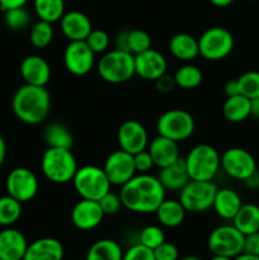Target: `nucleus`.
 Returning <instances> with one entry per match:
<instances>
[{"mask_svg":"<svg viewBox=\"0 0 259 260\" xmlns=\"http://www.w3.org/2000/svg\"><path fill=\"white\" fill-rule=\"evenodd\" d=\"M210 260H234V258H229V256H222V255H213Z\"/></svg>","mask_w":259,"mask_h":260,"instance_id":"nucleus-53","label":"nucleus"},{"mask_svg":"<svg viewBox=\"0 0 259 260\" xmlns=\"http://www.w3.org/2000/svg\"><path fill=\"white\" fill-rule=\"evenodd\" d=\"M190 180L211 182L221 168V156L217 150L207 144L193 147L184 157Z\"/></svg>","mask_w":259,"mask_h":260,"instance_id":"nucleus-4","label":"nucleus"},{"mask_svg":"<svg viewBox=\"0 0 259 260\" xmlns=\"http://www.w3.org/2000/svg\"><path fill=\"white\" fill-rule=\"evenodd\" d=\"M12 108L23 123L40 124L46 121L51 111V96L46 86L24 84L13 95Z\"/></svg>","mask_w":259,"mask_h":260,"instance_id":"nucleus-2","label":"nucleus"},{"mask_svg":"<svg viewBox=\"0 0 259 260\" xmlns=\"http://www.w3.org/2000/svg\"><path fill=\"white\" fill-rule=\"evenodd\" d=\"M98 74L109 84H122L132 79L135 74V56L126 51H107L99 58Z\"/></svg>","mask_w":259,"mask_h":260,"instance_id":"nucleus-5","label":"nucleus"},{"mask_svg":"<svg viewBox=\"0 0 259 260\" xmlns=\"http://www.w3.org/2000/svg\"><path fill=\"white\" fill-rule=\"evenodd\" d=\"M123 250L117 241L102 239L89 248L85 260H122Z\"/></svg>","mask_w":259,"mask_h":260,"instance_id":"nucleus-29","label":"nucleus"},{"mask_svg":"<svg viewBox=\"0 0 259 260\" xmlns=\"http://www.w3.org/2000/svg\"><path fill=\"white\" fill-rule=\"evenodd\" d=\"M221 169L229 177L244 182L256 170V161L248 150L230 147L221 155Z\"/></svg>","mask_w":259,"mask_h":260,"instance_id":"nucleus-11","label":"nucleus"},{"mask_svg":"<svg viewBox=\"0 0 259 260\" xmlns=\"http://www.w3.org/2000/svg\"><path fill=\"white\" fill-rule=\"evenodd\" d=\"M223 93H225L226 98L240 94V91H239L238 79H231V80H229L228 83L225 84V86H223Z\"/></svg>","mask_w":259,"mask_h":260,"instance_id":"nucleus-46","label":"nucleus"},{"mask_svg":"<svg viewBox=\"0 0 259 260\" xmlns=\"http://www.w3.org/2000/svg\"><path fill=\"white\" fill-rule=\"evenodd\" d=\"M169 51L180 61H192L200 55L198 40L189 33H177L169 41Z\"/></svg>","mask_w":259,"mask_h":260,"instance_id":"nucleus-25","label":"nucleus"},{"mask_svg":"<svg viewBox=\"0 0 259 260\" xmlns=\"http://www.w3.org/2000/svg\"><path fill=\"white\" fill-rule=\"evenodd\" d=\"M157 179L160 180L165 190L179 192L190 180L187 167H185L184 157H179L177 161L168 167L160 168Z\"/></svg>","mask_w":259,"mask_h":260,"instance_id":"nucleus-23","label":"nucleus"},{"mask_svg":"<svg viewBox=\"0 0 259 260\" xmlns=\"http://www.w3.org/2000/svg\"><path fill=\"white\" fill-rule=\"evenodd\" d=\"M63 246L55 238H41L28 244L23 260H62Z\"/></svg>","mask_w":259,"mask_h":260,"instance_id":"nucleus-22","label":"nucleus"},{"mask_svg":"<svg viewBox=\"0 0 259 260\" xmlns=\"http://www.w3.org/2000/svg\"><path fill=\"white\" fill-rule=\"evenodd\" d=\"M241 206H243L241 198L235 190L230 188H222L216 192L212 208L218 217L223 220H233Z\"/></svg>","mask_w":259,"mask_h":260,"instance_id":"nucleus-24","label":"nucleus"},{"mask_svg":"<svg viewBox=\"0 0 259 260\" xmlns=\"http://www.w3.org/2000/svg\"><path fill=\"white\" fill-rule=\"evenodd\" d=\"M165 188L157 177L146 174H136L119 190L122 205L135 213H155L157 207L165 200Z\"/></svg>","mask_w":259,"mask_h":260,"instance_id":"nucleus-1","label":"nucleus"},{"mask_svg":"<svg viewBox=\"0 0 259 260\" xmlns=\"http://www.w3.org/2000/svg\"><path fill=\"white\" fill-rule=\"evenodd\" d=\"M155 85H156V89L160 93H170L172 90H174L177 84H175L174 75H168L165 73L164 75H161L159 79L155 80Z\"/></svg>","mask_w":259,"mask_h":260,"instance_id":"nucleus-44","label":"nucleus"},{"mask_svg":"<svg viewBox=\"0 0 259 260\" xmlns=\"http://www.w3.org/2000/svg\"><path fill=\"white\" fill-rule=\"evenodd\" d=\"M28 0H0V8L3 12H7L9 9H14V8L25 7Z\"/></svg>","mask_w":259,"mask_h":260,"instance_id":"nucleus-47","label":"nucleus"},{"mask_svg":"<svg viewBox=\"0 0 259 260\" xmlns=\"http://www.w3.org/2000/svg\"><path fill=\"white\" fill-rule=\"evenodd\" d=\"M73 185L83 200L99 201L111 190V182L103 168L85 165L78 168L73 178Z\"/></svg>","mask_w":259,"mask_h":260,"instance_id":"nucleus-6","label":"nucleus"},{"mask_svg":"<svg viewBox=\"0 0 259 260\" xmlns=\"http://www.w3.org/2000/svg\"><path fill=\"white\" fill-rule=\"evenodd\" d=\"M119 149L135 155L149 146V135L146 128L136 119H127L119 126L117 132Z\"/></svg>","mask_w":259,"mask_h":260,"instance_id":"nucleus-15","label":"nucleus"},{"mask_svg":"<svg viewBox=\"0 0 259 260\" xmlns=\"http://www.w3.org/2000/svg\"><path fill=\"white\" fill-rule=\"evenodd\" d=\"M43 140L47 147L71 150L74 139L68 127L61 123H50L43 131Z\"/></svg>","mask_w":259,"mask_h":260,"instance_id":"nucleus-30","label":"nucleus"},{"mask_svg":"<svg viewBox=\"0 0 259 260\" xmlns=\"http://www.w3.org/2000/svg\"><path fill=\"white\" fill-rule=\"evenodd\" d=\"M103 170L112 185L122 187L136 175L134 155L123 151L122 149L116 150L108 155L104 161Z\"/></svg>","mask_w":259,"mask_h":260,"instance_id":"nucleus-14","label":"nucleus"},{"mask_svg":"<svg viewBox=\"0 0 259 260\" xmlns=\"http://www.w3.org/2000/svg\"><path fill=\"white\" fill-rule=\"evenodd\" d=\"M234 260H259V256L243 251V253H240L239 255H236L235 258H234Z\"/></svg>","mask_w":259,"mask_h":260,"instance_id":"nucleus-52","label":"nucleus"},{"mask_svg":"<svg viewBox=\"0 0 259 260\" xmlns=\"http://www.w3.org/2000/svg\"><path fill=\"white\" fill-rule=\"evenodd\" d=\"M28 241L22 231L5 228L0 231V260H23Z\"/></svg>","mask_w":259,"mask_h":260,"instance_id":"nucleus-19","label":"nucleus"},{"mask_svg":"<svg viewBox=\"0 0 259 260\" xmlns=\"http://www.w3.org/2000/svg\"><path fill=\"white\" fill-rule=\"evenodd\" d=\"M22 215V203L7 194L0 197V226L9 228L14 225Z\"/></svg>","mask_w":259,"mask_h":260,"instance_id":"nucleus-33","label":"nucleus"},{"mask_svg":"<svg viewBox=\"0 0 259 260\" xmlns=\"http://www.w3.org/2000/svg\"><path fill=\"white\" fill-rule=\"evenodd\" d=\"M244 251H245V253L259 256V231L245 236V241H244Z\"/></svg>","mask_w":259,"mask_h":260,"instance_id":"nucleus-45","label":"nucleus"},{"mask_svg":"<svg viewBox=\"0 0 259 260\" xmlns=\"http://www.w3.org/2000/svg\"><path fill=\"white\" fill-rule=\"evenodd\" d=\"M248 2H256V0H248Z\"/></svg>","mask_w":259,"mask_h":260,"instance_id":"nucleus-55","label":"nucleus"},{"mask_svg":"<svg viewBox=\"0 0 259 260\" xmlns=\"http://www.w3.org/2000/svg\"><path fill=\"white\" fill-rule=\"evenodd\" d=\"M98 202L106 216L116 215V213H118L119 211H121V208L123 207L119 194H116V193L111 192V190H109L107 194H104Z\"/></svg>","mask_w":259,"mask_h":260,"instance_id":"nucleus-40","label":"nucleus"},{"mask_svg":"<svg viewBox=\"0 0 259 260\" xmlns=\"http://www.w3.org/2000/svg\"><path fill=\"white\" fill-rule=\"evenodd\" d=\"M104 212L98 201H79L71 210V221L79 230L89 231L98 228L104 218Z\"/></svg>","mask_w":259,"mask_h":260,"instance_id":"nucleus-17","label":"nucleus"},{"mask_svg":"<svg viewBox=\"0 0 259 260\" xmlns=\"http://www.w3.org/2000/svg\"><path fill=\"white\" fill-rule=\"evenodd\" d=\"M95 63V53L85 41H70L63 51V65L66 70L75 76L90 73Z\"/></svg>","mask_w":259,"mask_h":260,"instance_id":"nucleus-12","label":"nucleus"},{"mask_svg":"<svg viewBox=\"0 0 259 260\" xmlns=\"http://www.w3.org/2000/svg\"><path fill=\"white\" fill-rule=\"evenodd\" d=\"M60 27L62 35L69 41H85L93 29L88 15L79 10L65 13L60 19Z\"/></svg>","mask_w":259,"mask_h":260,"instance_id":"nucleus-20","label":"nucleus"},{"mask_svg":"<svg viewBox=\"0 0 259 260\" xmlns=\"http://www.w3.org/2000/svg\"><path fill=\"white\" fill-rule=\"evenodd\" d=\"M245 235L240 233L234 225H222L211 231L207 245L213 255L235 258L244 251Z\"/></svg>","mask_w":259,"mask_h":260,"instance_id":"nucleus-10","label":"nucleus"},{"mask_svg":"<svg viewBox=\"0 0 259 260\" xmlns=\"http://www.w3.org/2000/svg\"><path fill=\"white\" fill-rule=\"evenodd\" d=\"M195 128L196 123L192 114L184 109H169L164 112L156 122L157 134L177 142L189 139Z\"/></svg>","mask_w":259,"mask_h":260,"instance_id":"nucleus-8","label":"nucleus"},{"mask_svg":"<svg viewBox=\"0 0 259 260\" xmlns=\"http://www.w3.org/2000/svg\"><path fill=\"white\" fill-rule=\"evenodd\" d=\"M164 241L165 234L164 231H163V229L159 228V226L149 225L140 231L139 243L142 244L144 246H146V248L151 249V250H154L157 246L161 245Z\"/></svg>","mask_w":259,"mask_h":260,"instance_id":"nucleus-38","label":"nucleus"},{"mask_svg":"<svg viewBox=\"0 0 259 260\" xmlns=\"http://www.w3.org/2000/svg\"><path fill=\"white\" fill-rule=\"evenodd\" d=\"M233 225L240 231L243 235L259 231V207L256 205H243L235 217L233 218Z\"/></svg>","mask_w":259,"mask_h":260,"instance_id":"nucleus-28","label":"nucleus"},{"mask_svg":"<svg viewBox=\"0 0 259 260\" xmlns=\"http://www.w3.org/2000/svg\"><path fill=\"white\" fill-rule=\"evenodd\" d=\"M239 91L241 95L251 99L259 96V71H246L238 78Z\"/></svg>","mask_w":259,"mask_h":260,"instance_id":"nucleus-36","label":"nucleus"},{"mask_svg":"<svg viewBox=\"0 0 259 260\" xmlns=\"http://www.w3.org/2000/svg\"><path fill=\"white\" fill-rule=\"evenodd\" d=\"M250 103H251V116L259 119V96L251 99Z\"/></svg>","mask_w":259,"mask_h":260,"instance_id":"nucleus-50","label":"nucleus"},{"mask_svg":"<svg viewBox=\"0 0 259 260\" xmlns=\"http://www.w3.org/2000/svg\"><path fill=\"white\" fill-rule=\"evenodd\" d=\"M41 170L50 182L55 184H66L73 182L78 170V162L71 150L47 147L41 160Z\"/></svg>","mask_w":259,"mask_h":260,"instance_id":"nucleus-3","label":"nucleus"},{"mask_svg":"<svg viewBox=\"0 0 259 260\" xmlns=\"http://www.w3.org/2000/svg\"><path fill=\"white\" fill-rule=\"evenodd\" d=\"M222 114L229 122L240 123L251 116L250 99L238 94V95L229 96L223 102Z\"/></svg>","mask_w":259,"mask_h":260,"instance_id":"nucleus-27","label":"nucleus"},{"mask_svg":"<svg viewBox=\"0 0 259 260\" xmlns=\"http://www.w3.org/2000/svg\"><path fill=\"white\" fill-rule=\"evenodd\" d=\"M167 58L154 48L135 55V74L144 80L155 81L167 73Z\"/></svg>","mask_w":259,"mask_h":260,"instance_id":"nucleus-16","label":"nucleus"},{"mask_svg":"<svg viewBox=\"0 0 259 260\" xmlns=\"http://www.w3.org/2000/svg\"><path fill=\"white\" fill-rule=\"evenodd\" d=\"M154 256L155 260H179V250L173 243L164 241L154 249Z\"/></svg>","mask_w":259,"mask_h":260,"instance_id":"nucleus-43","label":"nucleus"},{"mask_svg":"<svg viewBox=\"0 0 259 260\" xmlns=\"http://www.w3.org/2000/svg\"><path fill=\"white\" fill-rule=\"evenodd\" d=\"M244 184H245L248 188H250V189H258L259 188V172L258 170H255V172H254L250 177L246 178V179L244 180Z\"/></svg>","mask_w":259,"mask_h":260,"instance_id":"nucleus-48","label":"nucleus"},{"mask_svg":"<svg viewBox=\"0 0 259 260\" xmlns=\"http://www.w3.org/2000/svg\"><path fill=\"white\" fill-rule=\"evenodd\" d=\"M208 2L217 8H226V7H229V5L233 4L235 0H208Z\"/></svg>","mask_w":259,"mask_h":260,"instance_id":"nucleus-51","label":"nucleus"},{"mask_svg":"<svg viewBox=\"0 0 259 260\" xmlns=\"http://www.w3.org/2000/svg\"><path fill=\"white\" fill-rule=\"evenodd\" d=\"M179 260H202V259L197 258V256H184V258H182Z\"/></svg>","mask_w":259,"mask_h":260,"instance_id":"nucleus-54","label":"nucleus"},{"mask_svg":"<svg viewBox=\"0 0 259 260\" xmlns=\"http://www.w3.org/2000/svg\"><path fill=\"white\" fill-rule=\"evenodd\" d=\"M200 55L207 61H221L234 50V36L223 27H211L198 38Z\"/></svg>","mask_w":259,"mask_h":260,"instance_id":"nucleus-9","label":"nucleus"},{"mask_svg":"<svg viewBox=\"0 0 259 260\" xmlns=\"http://www.w3.org/2000/svg\"><path fill=\"white\" fill-rule=\"evenodd\" d=\"M151 48V37L142 29L127 30V51L132 55H139Z\"/></svg>","mask_w":259,"mask_h":260,"instance_id":"nucleus-35","label":"nucleus"},{"mask_svg":"<svg viewBox=\"0 0 259 260\" xmlns=\"http://www.w3.org/2000/svg\"><path fill=\"white\" fill-rule=\"evenodd\" d=\"M122 260H155L154 250L137 243L123 251Z\"/></svg>","mask_w":259,"mask_h":260,"instance_id":"nucleus-41","label":"nucleus"},{"mask_svg":"<svg viewBox=\"0 0 259 260\" xmlns=\"http://www.w3.org/2000/svg\"><path fill=\"white\" fill-rule=\"evenodd\" d=\"M7 192L20 203L32 201L38 192V179L28 168H15L7 177Z\"/></svg>","mask_w":259,"mask_h":260,"instance_id":"nucleus-13","label":"nucleus"},{"mask_svg":"<svg viewBox=\"0 0 259 260\" xmlns=\"http://www.w3.org/2000/svg\"><path fill=\"white\" fill-rule=\"evenodd\" d=\"M5 156H7V144H5L4 137L0 135V167H2L3 162H4Z\"/></svg>","mask_w":259,"mask_h":260,"instance_id":"nucleus-49","label":"nucleus"},{"mask_svg":"<svg viewBox=\"0 0 259 260\" xmlns=\"http://www.w3.org/2000/svg\"><path fill=\"white\" fill-rule=\"evenodd\" d=\"M53 40L52 23L38 20L32 25L29 32V41L36 48H46Z\"/></svg>","mask_w":259,"mask_h":260,"instance_id":"nucleus-34","label":"nucleus"},{"mask_svg":"<svg viewBox=\"0 0 259 260\" xmlns=\"http://www.w3.org/2000/svg\"><path fill=\"white\" fill-rule=\"evenodd\" d=\"M20 75L24 84L36 86H46L51 79L50 63L38 55H29L20 63Z\"/></svg>","mask_w":259,"mask_h":260,"instance_id":"nucleus-18","label":"nucleus"},{"mask_svg":"<svg viewBox=\"0 0 259 260\" xmlns=\"http://www.w3.org/2000/svg\"><path fill=\"white\" fill-rule=\"evenodd\" d=\"M174 79L177 86L185 89V90H190V89H196L201 85L203 80V74L201 69L196 65L185 63L175 71Z\"/></svg>","mask_w":259,"mask_h":260,"instance_id":"nucleus-32","label":"nucleus"},{"mask_svg":"<svg viewBox=\"0 0 259 260\" xmlns=\"http://www.w3.org/2000/svg\"><path fill=\"white\" fill-rule=\"evenodd\" d=\"M185 213L187 211L179 202V200H167L165 198L161 205L157 207L155 215H156L160 225L173 229L182 225L185 218Z\"/></svg>","mask_w":259,"mask_h":260,"instance_id":"nucleus-26","label":"nucleus"},{"mask_svg":"<svg viewBox=\"0 0 259 260\" xmlns=\"http://www.w3.org/2000/svg\"><path fill=\"white\" fill-rule=\"evenodd\" d=\"M134 161L135 168H136V173H140V174H146V173H149L155 167L154 160H152L151 155H150L147 149L135 154Z\"/></svg>","mask_w":259,"mask_h":260,"instance_id":"nucleus-42","label":"nucleus"},{"mask_svg":"<svg viewBox=\"0 0 259 260\" xmlns=\"http://www.w3.org/2000/svg\"><path fill=\"white\" fill-rule=\"evenodd\" d=\"M147 150H149L150 155L154 160L155 167L159 168V169L173 164L180 157L178 142L167 139L164 136H160V135H157L155 139L151 140V142L147 146Z\"/></svg>","mask_w":259,"mask_h":260,"instance_id":"nucleus-21","label":"nucleus"},{"mask_svg":"<svg viewBox=\"0 0 259 260\" xmlns=\"http://www.w3.org/2000/svg\"><path fill=\"white\" fill-rule=\"evenodd\" d=\"M85 42L88 43L89 47L91 48L94 53H104L108 51L111 38L109 35L103 29H91L89 36L86 37Z\"/></svg>","mask_w":259,"mask_h":260,"instance_id":"nucleus-39","label":"nucleus"},{"mask_svg":"<svg viewBox=\"0 0 259 260\" xmlns=\"http://www.w3.org/2000/svg\"><path fill=\"white\" fill-rule=\"evenodd\" d=\"M218 188L215 183L203 180H189L179 190V202L187 212L202 213L212 208Z\"/></svg>","mask_w":259,"mask_h":260,"instance_id":"nucleus-7","label":"nucleus"},{"mask_svg":"<svg viewBox=\"0 0 259 260\" xmlns=\"http://www.w3.org/2000/svg\"><path fill=\"white\" fill-rule=\"evenodd\" d=\"M35 12L41 20L55 23L65 14V2L63 0H35Z\"/></svg>","mask_w":259,"mask_h":260,"instance_id":"nucleus-31","label":"nucleus"},{"mask_svg":"<svg viewBox=\"0 0 259 260\" xmlns=\"http://www.w3.org/2000/svg\"><path fill=\"white\" fill-rule=\"evenodd\" d=\"M4 20L8 28L13 30H23L29 25L30 14L24 7L14 8L4 12Z\"/></svg>","mask_w":259,"mask_h":260,"instance_id":"nucleus-37","label":"nucleus"}]
</instances>
